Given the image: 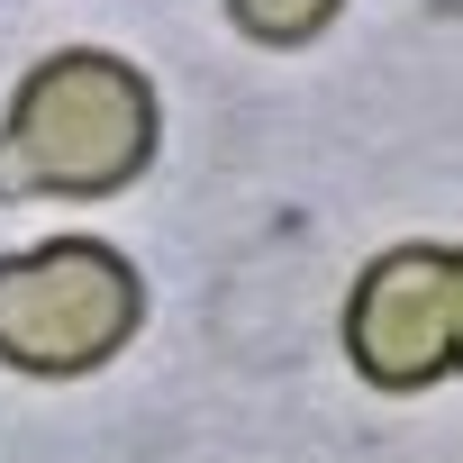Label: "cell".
<instances>
[{
  "label": "cell",
  "instance_id": "cell-4",
  "mask_svg": "<svg viewBox=\"0 0 463 463\" xmlns=\"http://www.w3.org/2000/svg\"><path fill=\"white\" fill-rule=\"evenodd\" d=\"M336 10H345V0H227L237 37H246V46H273V55H291V46L327 37V28H336Z\"/></svg>",
  "mask_w": 463,
  "mask_h": 463
},
{
  "label": "cell",
  "instance_id": "cell-3",
  "mask_svg": "<svg viewBox=\"0 0 463 463\" xmlns=\"http://www.w3.org/2000/svg\"><path fill=\"white\" fill-rule=\"evenodd\" d=\"M345 364L373 391H436L463 364V255L391 246L345 291Z\"/></svg>",
  "mask_w": 463,
  "mask_h": 463
},
{
  "label": "cell",
  "instance_id": "cell-2",
  "mask_svg": "<svg viewBox=\"0 0 463 463\" xmlns=\"http://www.w3.org/2000/svg\"><path fill=\"white\" fill-rule=\"evenodd\" d=\"M137 327H146V282L118 246L55 237V246L0 255V364L10 373L37 382L100 373L109 354H128Z\"/></svg>",
  "mask_w": 463,
  "mask_h": 463
},
{
  "label": "cell",
  "instance_id": "cell-1",
  "mask_svg": "<svg viewBox=\"0 0 463 463\" xmlns=\"http://www.w3.org/2000/svg\"><path fill=\"white\" fill-rule=\"evenodd\" d=\"M164 146L155 82L109 46H64L28 64L0 118V200H109Z\"/></svg>",
  "mask_w": 463,
  "mask_h": 463
}]
</instances>
